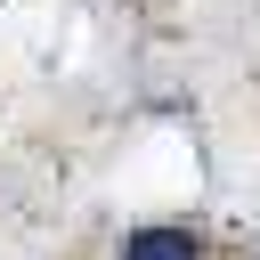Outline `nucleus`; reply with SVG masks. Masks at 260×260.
I'll list each match as a JSON object with an SVG mask.
<instances>
[{
	"label": "nucleus",
	"instance_id": "nucleus-1",
	"mask_svg": "<svg viewBox=\"0 0 260 260\" xmlns=\"http://www.w3.org/2000/svg\"><path fill=\"white\" fill-rule=\"evenodd\" d=\"M122 260H203V252H195L187 228H138V236L122 244Z\"/></svg>",
	"mask_w": 260,
	"mask_h": 260
}]
</instances>
